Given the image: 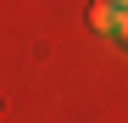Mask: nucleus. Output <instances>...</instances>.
<instances>
[{"label": "nucleus", "instance_id": "f257e3e1", "mask_svg": "<svg viewBox=\"0 0 128 123\" xmlns=\"http://www.w3.org/2000/svg\"><path fill=\"white\" fill-rule=\"evenodd\" d=\"M89 23H95L100 34H112V28H117V6H112V0H100V6L89 11Z\"/></svg>", "mask_w": 128, "mask_h": 123}, {"label": "nucleus", "instance_id": "7ed1b4c3", "mask_svg": "<svg viewBox=\"0 0 128 123\" xmlns=\"http://www.w3.org/2000/svg\"><path fill=\"white\" fill-rule=\"evenodd\" d=\"M112 6H128V0H112Z\"/></svg>", "mask_w": 128, "mask_h": 123}, {"label": "nucleus", "instance_id": "f03ea898", "mask_svg": "<svg viewBox=\"0 0 128 123\" xmlns=\"http://www.w3.org/2000/svg\"><path fill=\"white\" fill-rule=\"evenodd\" d=\"M112 34H122V39H128V6H117V28H112Z\"/></svg>", "mask_w": 128, "mask_h": 123}]
</instances>
